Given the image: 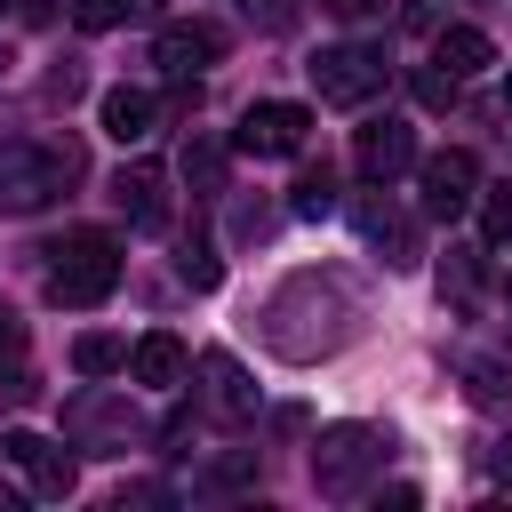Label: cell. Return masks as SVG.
Here are the masks:
<instances>
[{
  "instance_id": "6da1fadb",
  "label": "cell",
  "mask_w": 512,
  "mask_h": 512,
  "mask_svg": "<svg viewBox=\"0 0 512 512\" xmlns=\"http://www.w3.org/2000/svg\"><path fill=\"white\" fill-rule=\"evenodd\" d=\"M80 176V144H0V216L48 208Z\"/></svg>"
},
{
  "instance_id": "7a4b0ae2",
  "label": "cell",
  "mask_w": 512,
  "mask_h": 512,
  "mask_svg": "<svg viewBox=\"0 0 512 512\" xmlns=\"http://www.w3.org/2000/svg\"><path fill=\"white\" fill-rule=\"evenodd\" d=\"M48 256H56L48 264V296L56 304H104L120 288V240L112 232H64Z\"/></svg>"
},
{
  "instance_id": "3957f363",
  "label": "cell",
  "mask_w": 512,
  "mask_h": 512,
  "mask_svg": "<svg viewBox=\"0 0 512 512\" xmlns=\"http://www.w3.org/2000/svg\"><path fill=\"white\" fill-rule=\"evenodd\" d=\"M384 456H392V440H384L376 424H328V432L312 440V488H320V496H360V480H368Z\"/></svg>"
},
{
  "instance_id": "277c9868",
  "label": "cell",
  "mask_w": 512,
  "mask_h": 512,
  "mask_svg": "<svg viewBox=\"0 0 512 512\" xmlns=\"http://www.w3.org/2000/svg\"><path fill=\"white\" fill-rule=\"evenodd\" d=\"M304 72H312V96H320V104H368V96L384 88V56H376V48H360V40L320 48Z\"/></svg>"
},
{
  "instance_id": "5b68a950",
  "label": "cell",
  "mask_w": 512,
  "mask_h": 512,
  "mask_svg": "<svg viewBox=\"0 0 512 512\" xmlns=\"http://www.w3.org/2000/svg\"><path fill=\"white\" fill-rule=\"evenodd\" d=\"M304 136H312V112L272 96V104H248V112H240V136H232V144H240L248 160H288V152H304Z\"/></svg>"
},
{
  "instance_id": "8992f818",
  "label": "cell",
  "mask_w": 512,
  "mask_h": 512,
  "mask_svg": "<svg viewBox=\"0 0 512 512\" xmlns=\"http://www.w3.org/2000/svg\"><path fill=\"white\" fill-rule=\"evenodd\" d=\"M416 184H424V216H464L472 200H480V160L472 152H432V160H416Z\"/></svg>"
},
{
  "instance_id": "52a82bcc",
  "label": "cell",
  "mask_w": 512,
  "mask_h": 512,
  "mask_svg": "<svg viewBox=\"0 0 512 512\" xmlns=\"http://www.w3.org/2000/svg\"><path fill=\"white\" fill-rule=\"evenodd\" d=\"M352 168H360L368 184H392L400 168H416V128H408V120H368V128L352 136Z\"/></svg>"
},
{
  "instance_id": "ba28073f",
  "label": "cell",
  "mask_w": 512,
  "mask_h": 512,
  "mask_svg": "<svg viewBox=\"0 0 512 512\" xmlns=\"http://www.w3.org/2000/svg\"><path fill=\"white\" fill-rule=\"evenodd\" d=\"M216 56H224V24H208V16H176L152 40V64H168V72H200Z\"/></svg>"
},
{
  "instance_id": "9c48e42d",
  "label": "cell",
  "mask_w": 512,
  "mask_h": 512,
  "mask_svg": "<svg viewBox=\"0 0 512 512\" xmlns=\"http://www.w3.org/2000/svg\"><path fill=\"white\" fill-rule=\"evenodd\" d=\"M0 456L32 472V496H40V504L72 496V480H80V472H72V456H64V448H48L40 432H8V440H0Z\"/></svg>"
},
{
  "instance_id": "30bf717a",
  "label": "cell",
  "mask_w": 512,
  "mask_h": 512,
  "mask_svg": "<svg viewBox=\"0 0 512 512\" xmlns=\"http://www.w3.org/2000/svg\"><path fill=\"white\" fill-rule=\"evenodd\" d=\"M96 120H104L112 144H144V136L160 128V96H152V88H104Z\"/></svg>"
},
{
  "instance_id": "8fae6325",
  "label": "cell",
  "mask_w": 512,
  "mask_h": 512,
  "mask_svg": "<svg viewBox=\"0 0 512 512\" xmlns=\"http://www.w3.org/2000/svg\"><path fill=\"white\" fill-rule=\"evenodd\" d=\"M112 200H120V216H128L136 232H160V224H168V184H160V168H144V160L112 176Z\"/></svg>"
},
{
  "instance_id": "7c38bea8",
  "label": "cell",
  "mask_w": 512,
  "mask_h": 512,
  "mask_svg": "<svg viewBox=\"0 0 512 512\" xmlns=\"http://www.w3.org/2000/svg\"><path fill=\"white\" fill-rule=\"evenodd\" d=\"M432 64H440L448 80H472V72L496 64V40H488L480 24H440V32H432Z\"/></svg>"
},
{
  "instance_id": "4fadbf2b",
  "label": "cell",
  "mask_w": 512,
  "mask_h": 512,
  "mask_svg": "<svg viewBox=\"0 0 512 512\" xmlns=\"http://www.w3.org/2000/svg\"><path fill=\"white\" fill-rule=\"evenodd\" d=\"M384 184H368V200L352 208V224H360V240H376V248H392L384 264H416V232H408V216L392 208V200H376Z\"/></svg>"
},
{
  "instance_id": "5bb4252c",
  "label": "cell",
  "mask_w": 512,
  "mask_h": 512,
  "mask_svg": "<svg viewBox=\"0 0 512 512\" xmlns=\"http://www.w3.org/2000/svg\"><path fill=\"white\" fill-rule=\"evenodd\" d=\"M184 368H192V352L168 336V328H152L136 352H128V376L136 384H152V392H168V384H184Z\"/></svg>"
},
{
  "instance_id": "9a60e30c",
  "label": "cell",
  "mask_w": 512,
  "mask_h": 512,
  "mask_svg": "<svg viewBox=\"0 0 512 512\" xmlns=\"http://www.w3.org/2000/svg\"><path fill=\"white\" fill-rule=\"evenodd\" d=\"M200 376H208V408H216V416H248V408H256V384H248V368H240L232 352H208Z\"/></svg>"
},
{
  "instance_id": "2e32d148",
  "label": "cell",
  "mask_w": 512,
  "mask_h": 512,
  "mask_svg": "<svg viewBox=\"0 0 512 512\" xmlns=\"http://www.w3.org/2000/svg\"><path fill=\"white\" fill-rule=\"evenodd\" d=\"M184 184H192L200 200H216V192H224V144H216V136H200V128H192V144H184Z\"/></svg>"
},
{
  "instance_id": "e0dca14e",
  "label": "cell",
  "mask_w": 512,
  "mask_h": 512,
  "mask_svg": "<svg viewBox=\"0 0 512 512\" xmlns=\"http://www.w3.org/2000/svg\"><path fill=\"white\" fill-rule=\"evenodd\" d=\"M144 16H160V0H72L80 32H112V24H144Z\"/></svg>"
},
{
  "instance_id": "ac0fdd59",
  "label": "cell",
  "mask_w": 512,
  "mask_h": 512,
  "mask_svg": "<svg viewBox=\"0 0 512 512\" xmlns=\"http://www.w3.org/2000/svg\"><path fill=\"white\" fill-rule=\"evenodd\" d=\"M472 208H480V240L488 248H512V184H488Z\"/></svg>"
},
{
  "instance_id": "d6986e66",
  "label": "cell",
  "mask_w": 512,
  "mask_h": 512,
  "mask_svg": "<svg viewBox=\"0 0 512 512\" xmlns=\"http://www.w3.org/2000/svg\"><path fill=\"white\" fill-rule=\"evenodd\" d=\"M328 208H336V176L328 168H304L296 192H288V216H328Z\"/></svg>"
},
{
  "instance_id": "ffe728a7",
  "label": "cell",
  "mask_w": 512,
  "mask_h": 512,
  "mask_svg": "<svg viewBox=\"0 0 512 512\" xmlns=\"http://www.w3.org/2000/svg\"><path fill=\"white\" fill-rule=\"evenodd\" d=\"M176 280L208 296V288L224 280V264H216V248H208V240H184V248H176Z\"/></svg>"
},
{
  "instance_id": "44dd1931",
  "label": "cell",
  "mask_w": 512,
  "mask_h": 512,
  "mask_svg": "<svg viewBox=\"0 0 512 512\" xmlns=\"http://www.w3.org/2000/svg\"><path fill=\"white\" fill-rule=\"evenodd\" d=\"M72 368L80 376H112V368H128V344L120 336H80L72 344Z\"/></svg>"
},
{
  "instance_id": "7402d4cb",
  "label": "cell",
  "mask_w": 512,
  "mask_h": 512,
  "mask_svg": "<svg viewBox=\"0 0 512 512\" xmlns=\"http://www.w3.org/2000/svg\"><path fill=\"white\" fill-rule=\"evenodd\" d=\"M472 288H480V248H448V264H440V296L472 304Z\"/></svg>"
},
{
  "instance_id": "603a6c76",
  "label": "cell",
  "mask_w": 512,
  "mask_h": 512,
  "mask_svg": "<svg viewBox=\"0 0 512 512\" xmlns=\"http://www.w3.org/2000/svg\"><path fill=\"white\" fill-rule=\"evenodd\" d=\"M464 392H472L480 408H504V400H512V384H504V368H488V360H480V368H464Z\"/></svg>"
},
{
  "instance_id": "cb8c5ba5",
  "label": "cell",
  "mask_w": 512,
  "mask_h": 512,
  "mask_svg": "<svg viewBox=\"0 0 512 512\" xmlns=\"http://www.w3.org/2000/svg\"><path fill=\"white\" fill-rule=\"evenodd\" d=\"M416 104H432V112H448V104H456V80H448L440 64H432V72H416Z\"/></svg>"
},
{
  "instance_id": "d4e9b609",
  "label": "cell",
  "mask_w": 512,
  "mask_h": 512,
  "mask_svg": "<svg viewBox=\"0 0 512 512\" xmlns=\"http://www.w3.org/2000/svg\"><path fill=\"white\" fill-rule=\"evenodd\" d=\"M248 24L256 32H288L296 24V0H248Z\"/></svg>"
},
{
  "instance_id": "484cf974",
  "label": "cell",
  "mask_w": 512,
  "mask_h": 512,
  "mask_svg": "<svg viewBox=\"0 0 512 512\" xmlns=\"http://www.w3.org/2000/svg\"><path fill=\"white\" fill-rule=\"evenodd\" d=\"M232 488H248V456H224V464L208 472V496H232Z\"/></svg>"
},
{
  "instance_id": "4316f807",
  "label": "cell",
  "mask_w": 512,
  "mask_h": 512,
  "mask_svg": "<svg viewBox=\"0 0 512 512\" xmlns=\"http://www.w3.org/2000/svg\"><path fill=\"white\" fill-rule=\"evenodd\" d=\"M16 360H24V320L0 304V368H16Z\"/></svg>"
},
{
  "instance_id": "83f0119b",
  "label": "cell",
  "mask_w": 512,
  "mask_h": 512,
  "mask_svg": "<svg viewBox=\"0 0 512 512\" xmlns=\"http://www.w3.org/2000/svg\"><path fill=\"white\" fill-rule=\"evenodd\" d=\"M336 24H368V16H384V0H320Z\"/></svg>"
},
{
  "instance_id": "f1b7e54d",
  "label": "cell",
  "mask_w": 512,
  "mask_h": 512,
  "mask_svg": "<svg viewBox=\"0 0 512 512\" xmlns=\"http://www.w3.org/2000/svg\"><path fill=\"white\" fill-rule=\"evenodd\" d=\"M496 472H504V480H512V440H504V448H496Z\"/></svg>"
},
{
  "instance_id": "f546056e",
  "label": "cell",
  "mask_w": 512,
  "mask_h": 512,
  "mask_svg": "<svg viewBox=\"0 0 512 512\" xmlns=\"http://www.w3.org/2000/svg\"><path fill=\"white\" fill-rule=\"evenodd\" d=\"M504 104H512V72H504Z\"/></svg>"
}]
</instances>
